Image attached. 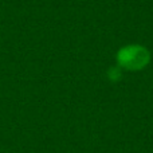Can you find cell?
<instances>
[{
  "label": "cell",
  "instance_id": "7a4b0ae2",
  "mask_svg": "<svg viewBox=\"0 0 153 153\" xmlns=\"http://www.w3.org/2000/svg\"><path fill=\"white\" fill-rule=\"evenodd\" d=\"M109 78H110L111 81H118V79L121 78L120 66H118V67H111V69L109 70Z\"/></svg>",
  "mask_w": 153,
  "mask_h": 153
},
{
  "label": "cell",
  "instance_id": "6da1fadb",
  "mask_svg": "<svg viewBox=\"0 0 153 153\" xmlns=\"http://www.w3.org/2000/svg\"><path fill=\"white\" fill-rule=\"evenodd\" d=\"M151 62V53L140 45H128L117 53V63L121 69L138 71L146 67Z\"/></svg>",
  "mask_w": 153,
  "mask_h": 153
}]
</instances>
